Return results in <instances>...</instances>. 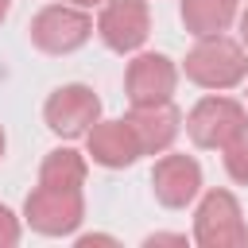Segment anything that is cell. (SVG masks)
<instances>
[{
    "mask_svg": "<svg viewBox=\"0 0 248 248\" xmlns=\"http://www.w3.org/2000/svg\"><path fill=\"white\" fill-rule=\"evenodd\" d=\"M97 35L108 50L116 54H132L147 43L151 35V12L147 0H105L101 16H97Z\"/></svg>",
    "mask_w": 248,
    "mask_h": 248,
    "instance_id": "cell-8",
    "label": "cell"
},
{
    "mask_svg": "<svg viewBox=\"0 0 248 248\" xmlns=\"http://www.w3.org/2000/svg\"><path fill=\"white\" fill-rule=\"evenodd\" d=\"M194 240L202 248H248V225L236 194L209 190L194 213Z\"/></svg>",
    "mask_w": 248,
    "mask_h": 248,
    "instance_id": "cell-5",
    "label": "cell"
},
{
    "mask_svg": "<svg viewBox=\"0 0 248 248\" xmlns=\"http://www.w3.org/2000/svg\"><path fill=\"white\" fill-rule=\"evenodd\" d=\"M182 70H186V78H190L194 85H202V89H232V85H240V81L248 78V50H244L236 39H229L225 31L202 35V39L186 50Z\"/></svg>",
    "mask_w": 248,
    "mask_h": 248,
    "instance_id": "cell-1",
    "label": "cell"
},
{
    "mask_svg": "<svg viewBox=\"0 0 248 248\" xmlns=\"http://www.w3.org/2000/svg\"><path fill=\"white\" fill-rule=\"evenodd\" d=\"M0 159H4V128H0Z\"/></svg>",
    "mask_w": 248,
    "mask_h": 248,
    "instance_id": "cell-21",
    "label": "cell"
},
{
    "mask_svg": "<svg viewBox=\"0 0 248 248\" xmlns=\"http://www.w3.org/2000/svg\"><path fill=\"white\" fill-rule=\"evenodd\" d=\"M85 143H89L93 163L97 167H108V170H124V167H132L143 155L140 136L128 124V116H120V120H97L85 132Z\"/></svg>",
    "mask_w": 248,
    "mask_h": 248,
    "instance_id": "cell-10",
    "label": "cell"
},
{
    "mask_svg": "<svg viewBox=\"0 0 248 248\" xmlns=\"http://www.w3.org/2000/svg\"><path fill=\"white\" fill-rule=\"evenodd\" d=\"M16 240H19V217L8 205H0V248H12Z\"/></svg>",
    "mask_w": 248,
    "mask_h": 248,
    "instance_id": "cell-15",
    "label": "cell"
},
{
    "mask_svg": "<svg viewBox=\"0 0 248 248\" xmlns=\"http://www.w3.org/2000/svg\"><path fill=\"white\" fill-rule=\"evenodd\" d=\"M70 4H78V8H93V4H105V0H70Z\"/></svg>",
    "mask_w": 248,
    "mask_h": 248,
    "instance_id": "cell-19",
    "label": "cell"
},
{
    "mask_svg": "<svg viewBox=\"0 0 248 248\" xmlns=\"http://www.w3.org/2000/svg\"><path fill=\"white\" fill-rule=\"evenodd\" d=\"M43 120H46V128H50L54 136L78 140V136H85V132L101 120V97H97L89 85H81V81L58 85V89L46 97V105H43Z\"/></svg>",
    "mask_w": 248,
    "mask_h": 248,
    "instance_id": "cell-6",
    "label": "cell"
},
{
    "mask_svg": "<svg viewBox=\"0 0 248 248\" xmlns=\"http://www.w3.org/2000/svg\"><path fill=\"white\" fill-rule=\"evenodd\" d=\"M93 244H108V248H116V236H105V232H85V236H78V248H93Z\"/></svg>",
    "mask_w": 248,
    "mask_h": 248,
    "instance_id": "cell-17",
    "label": "cell"
},
{
    "mask_svg": "<svg viewBox=\"0 0 248 248\" xmlns=\"http://www.w3.org/2000/svg\"><path fill=\"white\" fill-rule=\"evenodd\" d=\"M174 85H178V66L159 54V50H143L128 62L124 70V97L132 108H143V105H167L174 97Z\"/></svg>",
    "mask_w": 248,
    "mask_h": 248,
    "instance_id": "cell-7",
    "label": "cell"
},
{
    "mask_svg": "<svg viewBox=\"0 0 248 248\" xmlns=\"http://www.w3.org/2000/svg\"><path fill=\"white\" fill-rule=\"evenodd\" d=\"M240 39H244V46H248V8L240 12Z\"/></svg>",
    "mask_w": 248,
    "mask_h": 248,
    "instance_id": "cell-18",
    "label": "cell"
},
{
    "mask_svg": "<svg viewBox=\"0 0 248 248\" xmlns=\"http://www.w3.org/2000/svg\"><path fill=\"white\" fill-rule=\"evenodd\" d=\"M85 217L81 186H35L23 202V221L43 236H70Z\"/></svg>",
    "mask_w": 248,
    "mask_h": 248,
    "instance_id": "cell-3",
    "label": "cell"
},
{
    "mask_svg": "<svg viewBox=\"0 0 248 248\" xmlns=\"http://www.w3.org/2000/svg\"><path fill=\"white\" fill-rule=\"evenodd\" d=\"M85 155L74 147H54L46 151L43 167H39V182L43 186H81L85 182Z\"/></svg>",
    "mask_w": 248,
    "mask_h": 248,
    "instance_id": "cell-13",
    "label": "cell"
},
{
    "mask_svg": "<svg viewBox=\"0 0 248 248\" xmlns=\"http://www.w3.org/2000/svg\"><path fill=\"white\" fill-rule=\"evenodd\" d=\"M186 136L198 147L225 151L248 136V108L232 97H202L186 116Z\"/></svg>",
    "mask_w": 248,
    "mask_h": 248,
    "instance_id": "cell-2",
    "label": "cell"
},
{
    "mask_svg": "<svg viewBox=\"0 0 248 248\" xmlns=\"http://www.w3.org/2000/svg\"><path fill=\"white\" fill-rule=\"evenodd\" d=\"M225 170H229L236 182H244V186H248V136H244V140H236L232 147H225Z\"/></svg>",
    "mask_w": 248,
    "mask_h": 248,
    "instance_id": "cell-14",
    "label": "cell"
},
{
    "mask_svg": "<svg viewBox=\"0 0 248 248\" xmlns=\"http://www.w3.org/2000/svg\"><path fill=\"white\" fill-rule=\"evenodd\" d=\"M27 35L43 54H70L93 35V19L78 4H46L31 16Z\"/></svg>",
    "mask_w": 248,
    "mask_h": 248,
    "instance_id": "cell-4",
    "label": "cell"
},
{
    "mask_svg": "<svg viewBox=\"0 0 248 248\" xmlns=\"http://www.w3.org/2000/svg\"><path fill=\"white\" fill-rule=\"evenodd\" d=\"M240 0H182V27L190 35H217L229 31V23L236 19Z\"/></svg>",
    "mask_w": 248,
    "mask_h": 248,
    "instance_id": "cell-12",
    "label": "cell"
},
{
    "mask_svg": "<svg viewBox=\"0 0 248 248\" xmlns=\"http://www.w3.org/2000/svg\"><path fill=\"white\" fill-rule=\"evenodd\" d=\"M8 8H12V0H0V23L8 19Z\"/></svg>",
    "mask_w": 248,
    "mask_h": 248,
    "instance_id": "cell-20",
    "label": "cell"
},
{
    "mask_svg": "<svg viewBox=\"0 0 248 248\" xmlns=\"http://www.w3.org/2000/svg\"><path fill=\"white\" fill-rule=\"evenodd\" d=\"M202 190V167L194 155H182V151H170L163 159H155L151 167V194L159 205L167 209H186Z\"/></svg>",
    "mask_w": 248,
    "mask_h": 248,
    "instance_id": "cell-9",
    "label": "cell"
},
{
    "mask_svg": "<svg viewBox=\"0 0 248 248\" xmlns=\"http://www.w3.org/2000/svg\"><path fill=\"white\" fill-rule=\"evenodd\" d=\"M155 244H170V248H186V236H182V232H151V236H143V248H155Z\"/></svg>",
    "mask_w": 248,
    "mask_h": 248,
    "instance_id": "cell-16",
    "label": "cell"
},
{
    "mask_svg": "<svg viewBox=\"0 0 248 248\" xmlns=\"http://www.w3.org/2000/svg\"><path fill=\"white\" fill-rule=\"evenodd\" d=\"M128 124L136 128L143 155H163L178 140V132H182V112L170 101L167 105H143V108L128 112Z\"/></svg>",
    "mask_w": 248,
    "mask_h": 248,
    "instance_id": "cell-11",
    "label": "cell"
}]
</instances>
